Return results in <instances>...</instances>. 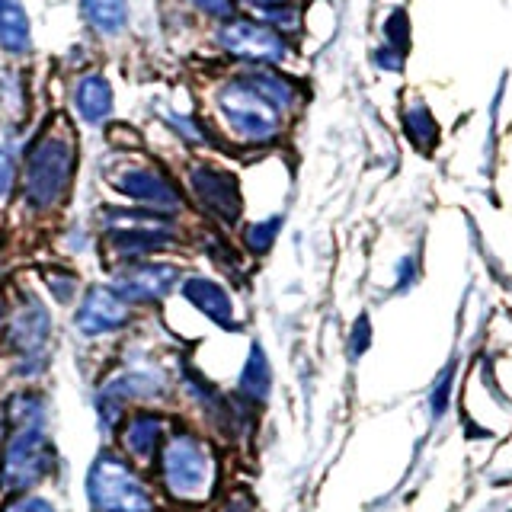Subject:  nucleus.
Instances as JSON below:
<instances>
[{
	"instance_id": "473e14b6",
	"label": "nucleus",
	"mask_w": 512,
	"mask_h": 512,
	"mask_svg": "<svg viewBox=\"0 0 512 512\" xmlns=\"http://www.w3.org/2000/svg\"><path fill=\"white\" fill-rule=\"evenodd\" d=\"M4 4H7V0H0V7H4Z\"/></svg>"
},
{
	"instance_id": "423d86ee",
	"label": "nucleus",
	"mask_w": 512,
	"mask_h": 512,
	"mask_svg": "<svg viewBox=\"0 0 512 512\" xmlns=\"http://www.w3.org/2000/svg\"><path fill=\"white\" fill-rule=\"evenodd\" d=\"M215 109L228 138L244 144V148H269V144L279 141L285 128L282 112L269 100H263L244 80V74L224 80L215 96Z\"/></svg>"
},
{
	"instance_id": "6ab92c4d",
	"label": "nucleus",
	"mask_w": 512,
	"mask_h": 512,
	"mask_svg": "<svg viewBox=\"0 0 512 512\" xmlns=\"http://www.w3.org/2000/svg\"><path fill=\"white\" fill-rule=\"evenodd\" d=\"M244 80L263 96V100H269L272 106H276L282 116L298 109V87L288 77L269 71V68H250V71H244Z\"/></svg>"
},
{
	"instance_id": "2eb2a0df",
	"label": "nucleus",
	"mask_w": 512,
	"mask_h": 512,
	"mask_svg": "<svg viewBox=\"0 0 512 512\" xmlns=\"http://www.w3.org/2000/svg\"><path fill=\"white\" fill-rule=\"evenodd\" d=\"M52 429V397L39 384H16L0 400V432Z\"/></svg>"
},
{
	"instance_id": "7ed1b4c3",
	"label": "nucleus",
	"mask_w": 512,
	"mask_h": 512,
	"mask_svg": "<svg viewBox=\"0 0 512 512\" xmlns=\"http://www.w3.org/2000/svg\"><path fill=\"white\" fill-rule=\"evenodd\" d=\"M173 397V368L154 359H128L112 365L93 388L96 429L109 442L122 416L135 407H164Z\"/></svg>"
},
{
	"instance_id": "5701e85b",
	"label": "nucleus",
	"mask_w": 512,
	"mask_h": 512,
	"mask_svg": "<svg viewBox=\"0 0 512 512\" xmlns=\"http://www.w3.org/2000/svg\"><path fill=\"white\" fill-rule=\"evenodd\" d=\"M84 20L100 36H119L128 26V0H84Z\"/></svg>"
},
{
	"instance_id": "c756f323",
	"label": "nucleus",
	"mask_w": 512,
	"mask_h": 512,
	"mask_svg": "<svg viewBox=\"0 0 512 512\" xmlns=\"http://www.w3.org/2000/svg\"><path fill=\"white\" fill-rule=\"evenodd\" d=\"M7 314H10V292L0 288V336H4V327H7Z\"/></svg>"
},
{
	"instance_id": "412c9836",
	"label": "nucleus",
	"mask_w": 512,
	"mask_h": 512,
	"mask_svg": "<svg viewBox=\"0 0 512 512\" xmlns=\"http://www.w3.org/2000/svg\"><path fill=\"white\" fill-rule=\"evenodd\" d=\"M282 231V215H266L256 221H244L237 231V247L244 250L250 260H263V256L276 247V237Z\"/></svg>"
},
{
	"instance_id": "c85d7f7f",
	"label": "nucleus",
	"mask_w": 512,
	"mask_h": 512,
	"mask_svg": "<svg viewBox=\"0 0 512 512\" xmlns=\"http://www.w3.org/2000/svg\"><path fill=\"white\" fill-rule=\"evenodd\" d=\"M368 320L365 317H359L356 320V327H352V333H349V346H352V356H362L365 352V346H368Z\"/></svg>"
},
{
	"instance_id": "9d476101",
	"label": "nucleus",
	"mask_w": 512,
	"mask_h": 512,
	"mask_svg": "<svg viewBox=\"0 0 512 512\" xmlns=\"http://www.w3.org/2000/svg\"><path fill=\"white\" fill-rule=\"evenodd\" d=\"M186 276V266L170 256H154V260L122 263L109 269V285L132 304L135 311H154L167 304Z\"/></svg>"
},
{
	"instance_id": "f8f14e48",
	"label": "nucleus",
	"mask_w": 512,
	"mask_h": 512,
	"mask_svg": "<svg viewBox=\"0 0 512 512\" xmlns=\"http://www.w3.org/2000/svg\"><path fill=\"white\" fill-rule=\"evenodd\" d=\"M173 423H176V416H170L164 407H135L122 416V423L116 426V432H112V439L106 445L116 448V452L132 461L135 468L151 474Z\"/></svg>"
},
{
	"instance_id": "7c9ffc66",
	"label": "nucleus",
	"mask_w": 512,
	"mask_h": 512,
	"mask_svg": "<svg viewBox=\"0 0 512 512\" xmlns=\"http://www.w3.org/2000/svg\"><path fill=\"white\" fill-rule=\"evenodd\" d=\"M244 4H253V7H279V4H285V0H244Z\"/></svg>"
},
{
	"instance_id": "a211bd4d",
	"label": "nucleus",
	"mask_w": 512,
	"mask_h": 512,
	"mask_svg": "<svg viewBox=\"0 0 512 512\" xmlns=\"http://www.w3.org/2000/svg\"><path fill=\"white\" fill-rule=\"evenodd\" d=\"M199 250L208 263H212L221 279H244V266H247V256L244 250H240L237 244H231V237L224 234L221 228H208L199 234Z\"/></svg>"
},
{
	"instance_id": "4be33fe9",
	"label": "nucleus",
	"mask_w": 512,
	"mask_h": 512,
	"mask_svg": "<svg viewBox=\"0 0 512 512\" xmlns=\"http://www.w3.org/2000/svg\"><path fill=\"white\" fill-rule=\"evenodd\" d=\"M32 42V32H29V16L26 10L16 4V0H7L0 7V48L10 55H23Z\"/></svg>"
},
{
	"instance_id": "0eeeda50",
	"label": "nucleus",
	"mask_w": 512,
	"mask_h": 512,
	"mask_svg": "<svg viewBox=\"0 0 512 512\" xmlns=\"http://www.w3.org/2000/svg\"><path fill=\"white\" fill-rule=\"evenodd\" d=\"M106 183L135 208H148V212L157 215L180 218L189 208L183 186L164 167L154 164V160H132L119 154L116 167L106 173Z\"/></svg>"
},
{
	"instance_id": "f257e3e1",
	"label": "nucleus",
	"mask_w": 512,
	"mask_h": 512,
	"mask_svg": "<svg viewBox=\"0 0 512 512\" xmlns=\"http://www.w3.org/2000/svg\"><path fill=\"white\" fill-rule=\"evenodd\" d=\"M151 480L167 509H208L221 493V448L192 420H176L151 468Z\"/></svg>"
},
{
	"instance_id": "cd10ccee",
	"label": "nucleus",
	"mask_w": 512,
	"mask_h": 512,
	"mask_svg": "<svg viewBox=\"0 0 512 512\" xmlns=\"http://www.w3.org/2000/svg\"><path fill=\"white\" fill-rule=\"evenodd\" d=\"M189 4L196 7L199 13L212 16V20H221V23H231L237 16L234 0H189Z\"/></svg>"
},
{
	"instance_id": "a878e982",
	"label": "nucleus",
	"mask_w": 512,
	"mask_h": 512,
	"mask_svg": "<svg viewBox=\"0 0 512 512\" xmlns=\"http://www.w3.org/2000/svg\"><path fill=\"white\" fill-rule=\"evenodd\" d=\"M16 180H20V164H16L13 151L0 144V205L10 202L16 192Z\"/></svg>"
},
{
	"instance_id": "f3484780",
	"label": "nucleus",
	"mask_w": 512,
	"mask_h": 512,
	"mask_svg": "<svg viewBox=\"0 0 512 512\" xmlns=\"http://www.w3.org/2000/svg\"><path fill=\"white\" fill-rule=\"evenodd\" d=\"M74 112L80 122L103 125L112 116V87L103 74H84L74 84Z\"/></svg>"
},
{
	"instance_id": "aec40b11",
	"label": "nucleus",
	"mask_w": 512,
	"mask_h": 512,
	"mask_svg": "<svg viewBox=\"0 0 512 512\" xmlns=\"http://www.w3.org/2000/svg\"><path fill=\"white\" fill-rule=\"evenodd\" d=\"M39 285H42V295L52 298L58 308H74V301L84 292V279H80V272L71 269L68 263H52L39 269Z\"/></svg>"
},
{
	"instance_id": "b1692460",
	"label": "nucleus",
	"mask_w": 512,
	"mask_h": 512,
	"mask_svg": "<svg viewBox=\"0 0 512 512\" xmlns=\"http://www.w3.org/2000/svg\"><path fill=\"white\" fill-rule=\"evenodd\" d=\"M208 512H260V503H256V496L247 484H234V487H221Z\"/></svg>"
},
{
	"instance_id": "bb28decb",
	"label": "nucleus",
	"mask_w": 512,
	"mask_h": 512,
	"mask_svg": "<svg viewBox=\"0 0 512 512\" xmlns=\"http://www.w3.org/2000/svg\"><path fill=\"white\" fill-rule=\"evenodd\" d=\"M407 135L420 144V148H426V144L436 138V128H432V119L426 109H413L407 112Z\"/></svg>"
},
{
	"instance_id": "39448f33",
	"label": "nucleus",
	"mask_w": 512,
	"mask_h": 512,
	"mask_svg": "<svg viewBox=\"0 0 512 512\" xmlns=\"http://www.w3.org/2000/svg\"><path fill=\"white\" fill-rule=\"evenodd\" d=\"M64 471L52 429H7L0 436V500L45 490Z\"/></svg>"
},
{
	"instance_id": "393cba45",
	"label": "nucleus",
	"mask_w": 512,
	"mask_h": 512,
	"mask_svg": "<svg viewBox=\"0 0 512 512\" xmlns=\"http://www.w3.org/2000/svg\"><path fill=\"white\" fill-rule=\"evenodd\" d=\"M0 512H61V506L55 503V496L36 490V493L4 496V500H0Z\"/></svg>"
},
{
	"instance_id": "dca6fc26",
	"label": "nucleus",
	"mask_w": 512,
	"mask_h": 512,
	"mask_svg": "<svg viewBox=\"0 0 512 512\" xmlns=\"http://www.w3.org/2000/svg\"><path fill=\"white\" fill-rule=\"evenodd\" d=\"M272 384H276V375H272V362L266 356V349H263L260 340H250L247 356L237 368V381H234L231 394L260 413L272 400Z\"/></svg>"
},
{
	"instance_id": "6e6552de",
	"label": "nucleus",
	"mask_w": 512,
	"mask_h": 512,
	"mask_svg": "<svg viewBox=\"0 0 512 512\" xmlns=\"http://www.w3.org/2000/svg\"><path fill=\"white\" fill-rule=\"evenodd\" d=\"M141 314L109 282H90L71 308V330L84 343L119 340L138 327Z\"/></svg>"
},
{
	"instance_id": "4468645a",
	"label": "nucleus",
	"mask_w": 512,
	"mask_h": 512,
	"mask_svg": "<svg viewBox=\"0 0 512 512\" xmlns=\"http://www.w3.org/2000/svg\"><path fill=\"white\" fill-rule=\"evenodd\" d=\"M218 42L228 55L234 58H247L253 64H279L288 52L285 39L279 36L276 29H269L266 23H256V20H234L224 23L218 32Z\"/></svg>"
},
{
	"instance_id": "20e7f679",
	"label": "nucleus",
	"mask_w": 512,
	"mask_h": 512,
	"mask_svg": "<svg viewBox=\"0 0 512 512\" xmlns=\"http://www.w3.org/2000/svg\"><path fill=\"white\" fill-rule=\"evenodd\" d=\"M84 496L90 512H160V493L148 471L135 468L112 445H103L90 458L84 477Z\"/></svg>"
},
{
	"instance_id": "ddd939ff",
	"label": "nucleus",
	"mask_w": 512,
	"mask_h": 512,
	"mask_svg": "<svg viewBox=\"0 0 512 512\" xmlns=\"http://www.w3.org/2000/svg\"><path fill=\"white\" fill-rule=\"evenodd\" d=\"M180 295L192 311L202 320H208L221 333H240L244 320L237 311V298L231 292V285L221 276H208V272H186L180 282Z\"/></svg>"
},
{
	"instance_id": "9b49d317",
	"label": "nucleus",
	"mask_w": 512,
	"mask_h": 512,
	"mask_svg": "<svg viewBox=\"0 0 512 512\" xmlns=\"http://www.w3.org/2000/svg\"><path fill=\"white\" fill-rule=\"evenodd\" d=\"M55 340V314L45 304L42 292L20 288L10 295V314L0 343L10 356H32V352H52Z\"/></svg>"
},
{
	"instance_id": "1a4fd4ad",
	"label": "nucleus",
	"mask_w": 512,
	"mask_h": 512,
	"mask_svg": "<svg viewBox=\"0 0 512 512\" xmlns=\"http://www.w3.org/2000/svg\"><path fill=\"white\" fill-rule=\"evenodd\" d=\"M186 202L199 208V215L212 221V228H237L244 221V189L237 176L208 160H196L186 170Z\"/></svg>"
},
{
	"instance_id": "2f4dec72",
	"label": "nucleus",
	"mask_w": 512,
	"mask_h": 512,
	"mask_svg": "<svg viewBox=\"0 0 512 512\" xmlns=\"http://www.w3.org/2000/svg\"><path fill=\"white\" fill-rule=\"evenodd\" d=\"M160 512H180V509H167V506H164V509H160Z\"/></svg>"
},
{
	"instance_id": "f03ea898",
	"label": "nucleus",
	"mask_w": 512,
	"mask_h": 512,
	"mask_svg": "<svg viewBox=\"0 0 512 512\" xmlns=\"http://www.w3.org/2000/svg\"><path fill=\"white\" fill-rule=\"evenodd\" d=\"M77 173V141L74 132L64 125H52L39 132V138L29 144L23 154L20 180V205L29 215H52L68 202Z\"/></svg>"
}]
</instances>
